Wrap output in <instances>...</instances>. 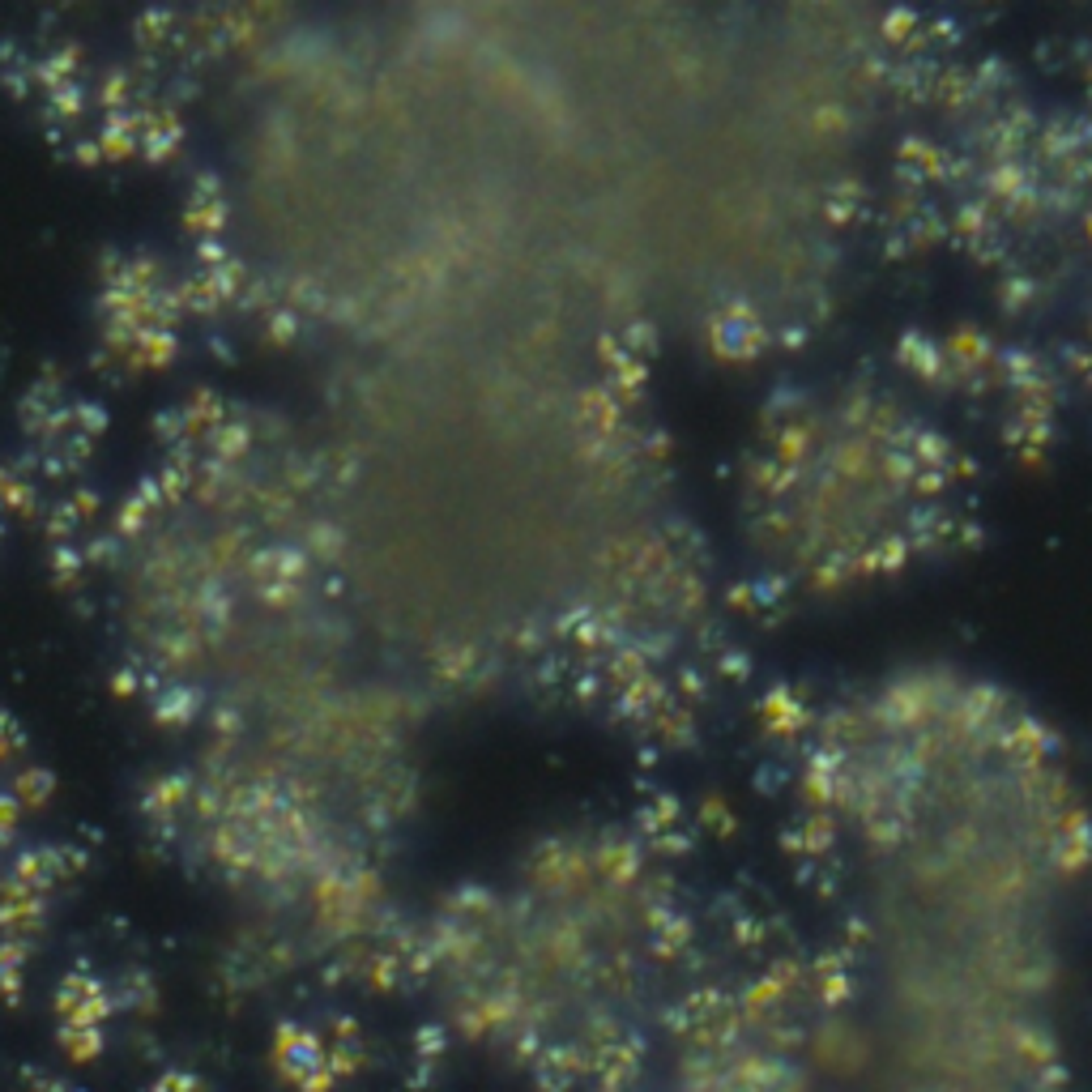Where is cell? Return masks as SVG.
Returning a JSON list of instances; mask_svg holds the SVG:
<instances>
[{"mask_svg":"<svg viewBox=\"0 0 1092 1092\" xmlns=\"http://www.w3.org/2000/svg\"><path fill=\"white\" fill-rule=\"evenodd\" d=\"M747 483L751 551L798 590H853L909 568L943 538L956 478L948 448L909 406L832 388L785 406Z\"/></svg>","mask_w":1092,"mask_h":1092,"instance_id":"1","label":"cell"}]
</instances>
